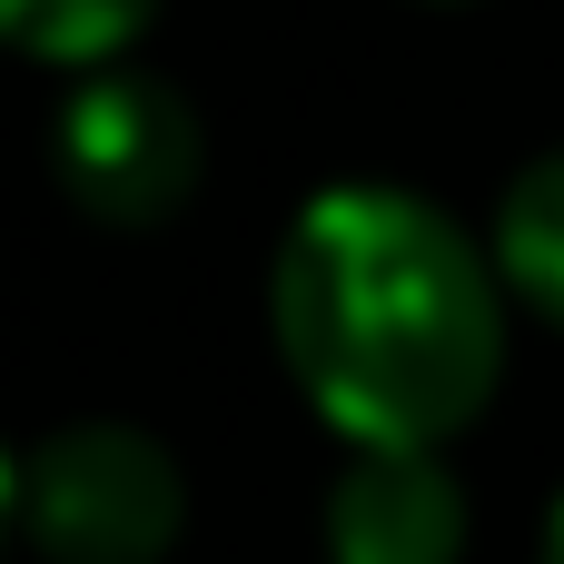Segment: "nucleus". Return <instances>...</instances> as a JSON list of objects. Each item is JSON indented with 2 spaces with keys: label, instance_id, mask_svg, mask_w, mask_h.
<instances>
[{
  "label": "nucleus",
  "instance_id": "1",
  "mask_svg": "<svg viewBox=\"0 0 564 564\" xmlns=\"http://www.w3.org/2000/svg\"><path fill=\"white\" fill-rule=\"evenodd\" d=\"M268 327L357 456H436L506 377V278L416 188H317L268 268Z\"/></svg>",
  "mask_w": 564,
  "mask_h": 564
},
{
  "label": "nucleus",
  "instance_id": "2",
  "mask_svg": "<svg viewBox=\"0 0 564 564\" xmlns=\"http://www.w3.org/2000/svg\"><path fill=\"white\" fill-rule=\"evenodd\" d=\"M188 525V476L139 426H59L20 456V535L50 564H159Z\"/></svg>",
  "mask_w": 564,
  "mask_h": 564
},
{
  "label": "nucleus",
  "instance_id": "3",
  "mask_svg": "<svg viewBox=\"0 0 564 564\" xmlns=\"http://www.w3.org/2000/svg\"><path fill=\"white\" fill-rule=\"evenodd\" d=\"M59 188L79 218L99 228H169L188 198H198V169H208V129L188 109V89H169L159 69H89L69 99H59Z\"/></svg>",
  "mask_w": 564,
  "mask_h": 564
},
{
  "label": "nucleus",
  "instance_id": "4",
  "mask_svg": "<svg viewBox=\"0 0 564 564\" xmlns=\"http://www.w3.org/2000/svg\"><path fill=\"white\" fill-rule=\"evenodd\" d=\"M466 525L446 456H347L327 486V564H466Z\"/></svg>",
  "mask_w": 564,
  "mask_h": 564
},
{
  "label": "nucleus",
  "instance_id": "5",
  "mask_svg": "<svg viewBox=\"0 0 564 564\" xmlns=\"http://www.w3.org/2000/svg\"><path fill=\"white\" fill-rule=\"evenodd\" d=\"M496 278L516 307H535L545 327H564V149L525 159L496 198Z\"/></svg>",
  "mask_w": 564,
  "mask_h": 564
},
{
  "label": "nucleus",
  "instance_id": "6",
  "mask_svg": "<svg viewBox=\"0 0 564 564\" xmlns=\"http://www.w3.org/2000/svg\"><path fill=\"white\" fill-rule=\"evenodd\" d=\"M159 20V0H0V40L59 69H119V50Z\"/></svg>",
  "mask_w": 564,
  "mask_h": 564
},
{
  "label": "nucleus",
  "instance_id": "7",
  "mask_svg": "<svg viewBox=\"0 0 564 564\" xmlns=\"http://www.w3.org/2000/svg\"><path fill=\"white\" fill-rule=\"evenodd\" d=\"M20 525V466H10V446H0V535Z\"/></svg>",
  "mask_w": 564,
  "mask_h": 564
},
{
  "label": "nucleus",
  "instance_id": "8",
  "mask_svg": "<svg viewBox=\"0 0 564 564\" xmlns=\"http://www.w3.org/2000/svg\"><path fill=\"white\" fill-rule=\"evenodd\" d=\"M545 564H564V496H555V516H545Z\"/></svg>",
  "mask_w": 564,
  "mask_h": 564
},
{
  "label": "nucleus",
  "instance_id": "9",
  "mask_svg": "<svg viewBox=\"0 0 564 564\" xmlns=\"http://www.w3.org/2000/svg\"><path fill=\"white\" fill-rule=\"evenodd\" d=\"M426 10H456V0H426Z\"/></svg>",
  "mask_w": 564,
  "mask_h": 564
}]
</instances>
